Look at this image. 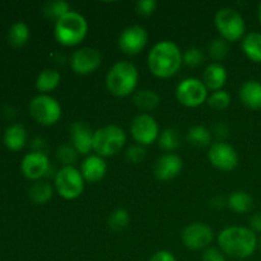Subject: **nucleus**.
<instances>
[{"mask_svg":"<svg viewBox=\"0 0 261 261\" xmlns=\"http://www.w3.org/2000/svg\"><path fill=\"white\" fill-rule=\"evenodd\" d=\"M219 250L224 255L236 260H246L259 247V239L250 227H227L218 234Z\"/></svg>","mask_w":261,"mask_h":261,"instance_id":"nucleus-1","label":"nucleus"},{"mask_svg":"<svg viewBox=\"0 0 261 261\" xmlns=\"http://www.w3.org/2000/svg\"><path fill=\"white\" fill-rule=\"evenodd\" d=\"M147 65L155 78L170 79L182 66V51L173 41H160L148 53Z\"/></svg>","mask_w":261,"mask_h":261,"instance_id":"nucleus-2","label":"nucleus"},{"mask_svg":"<svg viewBox=\"0 0 261 261\" xmlns=\"http://www.w3.org/2000/svg\"><path fill=\"white\" fill-rule=\"evenodd\" d=\"M106 88L112 96L127 97L137 92L139 70L133 63L117 61L106 74Z\"/></svg>","mask_w":261,"mask_h":261,"instance_id":"nucleus-3","label":"nucleus"},{"mask_svg":"<svg viewBox=\"0 0 261 261\" xmlns=\"http://www.w3.org/2000/svg\"><path fill=\"white\" fill-rule=\"evenodd\" d=\"M88 20L83 14L70 10L68 14L55 22L54 36L58 43L65 47L81 45L88 35Z\"/></svg>","mask_w":261,"mask_h":261,"instance_id":"nucleus-4","label":"nucleus"},{"mask_svg":"<svg viewBox=\"0 0 261 261\" xmlns=\"http://www.w3.org/2000/svg\"><path fill=\"white\" fill-rule=\"evenodd\" d=\"M126 133L117 125H106L94 130L93 152L102 158L116 155L126 144Z\"/></svg>","mask_w":261,"mask_h":261,"instance_id":"nucleus-5","label":"nucleus"},{"mask_svg":"<svg viewBox=\"0 0 261 261\" xmlns=\"http://www.w3.org/2000/svg\"><path fill=\"white\" fill-rule=\"evenodd\" d=\"M214 24L219 36L227 42H236L246 35V22L244 17L231 7H224L217 12Z\"/></svg>","mask_w":261,"mask_h":261,"instance_id":"nucleus-6","label":"nucleus"},{"mask_svg":"<svg viewBox=\"0 0 261 261\" xmlns=\"http://www.w3.org/2000/svg\"><path fill=\"white\" fill-rule=\"evenodd\" d=\"M86 181L82 176L81 170L74 166L61 167L55 173L54 188L55 191L65 200H75L83 194Z\"/></svg>","mask_w":261,"mask_h":261,"instance_id":"nucleus-7","label":"nucleus"},{"mask_svg":"<svg viewBox=\"0 0 261 261\" xmlns=\"http://www.w3.org/2000/svg\"><path fill=\"white\" fill-rule=\"evenodd\" d=\"M30 114L38 124L53 126L60 121L63 109L60 102L50 94H38L30 102Z\"/></svg>","mask_w":261,"mask_h":261,"instance_id":"nucleus-8","label":"nucleus"},{"mask_svg":"<svg viewBox=\"0 0 261 261\" xmlns=\"http://www.w3.org/2000/svg\"><path fill=\"white\" fill-rule=\"evenodd\" d=\"M208 88L201 79L185 78L176 87V98L182 106L195 109L205 103L208 99Z\"/></svg>","mask_w":261,"mask_h":261,"instance_id":"nucleus-9","label":"nucleus"},{"mask_svg":"<svg viewBox=\"0 0 261 261\" xmlns=\"http://www.w3.org/2000/svg\"><path fill=\"white\" fill-rule=\"evenodd\" d=\"M130 134L134 142L142 147H148L157 142L160 137V126L152 115L143 112L134 117L130 125Z\"/></svg>","mask_w":261,"mask_h":261,"instance_id":"nucleus-10","label":"nucleus"},{"mask_svg":"<svg viewBox=\"0 0 261 261\" xmlns=\"http://www.w3.org/2000/svg\"><path fill=\"white\" fill-rule=\"evenodd\" d=\"M181 240L185 247L193 251L206 250L211 247L214 240V232L208 224L203 222H195L185 227L181 233Z\"/></svg>","mask_w":261,"mask_h":261,"instance_id":"nucleus-11","label":"nucleus"},{"mask_svg":"<svg viewBox=\"0 0 261 261\" xmlns=\"http://www.w3.org/2000/svg\"><path fill=\"white\" fill-rule=\"evenodd\" d=\"M208 160L212 166L218 170L229 172L239 165V153L226 142L212 143L208 149Z\"/></svg>","mask_w":261,"mask_h":261,"instance_id":"nucleus-12","label":"nucleus"},{"mask_svg":"<svg viewBox=\"0 0 261 261\" xmlns=\"http://www.w3.org/2000/svg\"><path fill=\"white\" fill-rule=\"evenodd\" d=\"M148 32L144 27L138 24L129 25L119 36L117 45L124 54L129 56L138 55L148 43Z\"/></svg>","mask_w":261,"mask_h":261,"instance_id":"nucleus-13","label":"nucleus"},{"mask_svg":"<svg viewBox=\"0 0 261 261\" xmlns=\"http://www.w3.org/2000/svg\"><path fill=\"white\" fill-rule=\"evenodd\" d=\"M102 64V55L94 47H81L70 56V68L78 75L94 73Z\"/></svg>","mask_w":261,"mask_h":261,"instance_id":"nucleus-14","label":"nucleus"},{"mask_svg":"<svg viewBox=\"0 0 261 261\" xmlns=\"http://www.w3.org/2000/svg\"><path fill=\"white\" fill-rule=\"evenodd\" d=\"M20 168H22L23 175L27 178L33 181H40L43 176L50 172V160H48L46 153L32 150L23 157Z\"/></svg>","mask_w":261,"mask_h":261,"instance_id":"nucleus-15","label":"nucleus"},{"mask_svg":"<svg viewBox=\"0 0 261 261\" xmlns=\"http://www.w3.org/2000/svg\"><path fill=\"white\" fill-rule=\"evenodd\" d=\"M184 168V161L175 153L162 154L154 163L153 172L157 180L171 181L177 177Z\"/></svg>","mask_w":261,"mask_h":261,"instance_id":"nucleus-16","label":"nucleus"},{"mask_svg":"<svg viewBox=\"0 0 261 261\" xmlns=\"http://www.w3.org/2000/svg\"><path fill=\"white\" fill-rule=\"evenodd\" d=\"M94 132L83 121H75L70 126V143L82 155H89L93 150Z\"/></svg>","mask_w":261,"mask_h":261,"instance_id":"nucleus-17","label":"nucleus"},{"mask_svg":"<svg viewBox=\"0 0 261 261\" xmlns=\"http://www.w3.org/2000/svg\"><path fill=\"white\" fill-rule=\"evenodd\" d=\"M81 173L86 182H99L107 173L106 161L97 154L87 155L81 163Z\"/></svg>","mask_w":261,"mask_h":261,"instance_id":"nucleus-18","label":"nucleus"},{"mask_svg":"<svg viewBox=\"0 0 261 261\" xmlns=\"http://www.w3.org/2000/svg\"><path fill=\"white\" fill-rule=\"evenodd\" d=\"M228 74L227 69L221 63H212L205 68L203 74V83L208 91H221L226 86Z\"/></svg>","mask_w":261,"mask_h":261,"instance_id":"nucleus-19","label":"nucleus"},{"mask_svg":"<svg viewBox=\"0 0 261 261\" xmlns=\"http://www.w3.org/2000/svg\"><path fill=\"white\" fill-rule=\"evenodd\" d=\"M240 99L250 110H261V82L250 79L239 91Z\"/></svg>","mask_w":261,"mask_h":261,"instance_id":"nucleus-20","label":"nucleus"},{"mask_svg":"<svg viewBox=\"0 0 261 261\" xmlns=\"http://www.w3.org/2000/svg\"><path fill=\"white\" fill-rule=\"evenodd\" d=\"M241 47L246 58L255 64H261V33L249 32L241 41Z\"/></svg>","mask_w":261,"mask_h":261,"instance_id":"nucleus-21","label":"nucleus"},{"mask_svg":"<svg viewBox=\"0 0 261 261\" xmlns=\"http://www.w3.org/2000/svg\"><path fill=\"white\" fill-rule=\"evenodd\" d=\"M227 206L237 214L249 213L254 206V199L247 191L237 190L229 194L227 198Z\"/></svg>","mask_w":261,"mask_h":261,"instance_id":"nucleus-22","label":"nucleus"},{"mask_svg":"<svg viewBox=\"0 0 261 261\" xmlns=\"http://www.w3.org/2000/svg\"><path fill=\"white\" fill-rule=\"evenodd\" d=\"M27 142V130L20 124H12L4 133V144L10 150L22 149Z\"/></svg>","mask_w":261,"mask_h":261,"instance_id":"nucleus-23","label":"nucleus"},{"mask_svg":"<svg viewBox=\"0 0 261 261\" xmlns=\"http://www.w3.org/2000/svg\"><path fill=\"white\" fill-rule=\"evenodd\" d=\"M61 75L56 69L46 68L41 71L36 79V88L41 92V94H47L60 86Z\"/></svg>","mask_w":261,"mask_h":261,"instance_id":"nucleus-24","label":"nucleus"},{"mask_svg":"<svg viewBox=\"0 0 261 261\" xmlns=\"http://www.w3.org/2000/svg\"><path fill=\"white\" fill-rule=\"evenodd\" d=\"M54 188L51 184H48L47 181H36L32 186L30 188L28 191V195H30L31 201L36 205H43V204L48 203V201L53 199L54 195Z\"/></svg>","mask_w":261,"mask_h":261,"instance_id":"nucleus-25","label":"nucleus"},{"mask_svg":"<svg viewBox=\"0 0 261 261\" xmlns=\"http://www.w3.org/2000/svg\"><path fill=\"white\" fill-rule=\"evenodd\" d=\"M133 102L143 111H152L161 102L160 94L153 89H139L133 94Z\"/></svg>","mask_w":261,"mask_h":261,"instance_id":"nucleus-26","label":"nucleus"},{"mask_svg":"<svg viewBox=\"0 0 261 261\" xmlns=\"http://www.w3.org/2000/svg\"><path fill=\"white\" fill-rule=\"evenodd\" d=\"M186 139L194 147H211L212 139H213V133L208 127L203 126V125H195V126L189 129L188 134H186Z\"/></svg>","mask_w":261,"mask_h":261,"instance_id":"nucleus-27","label":"nucleus"},{"mask_svg":"<svg viewBox=\"0 0 261 261\" xmlns=\"http://www.w3.org/2000/svg\"><path fill=\"white\" fill-rule=\"evenodd\" d=\"M30 40V28L24 22H15L8 32V41L14 47H22Z\"/></svg>","mask_w":261,"mask_h":261,"instance_id":"nucleus-28","label":"nucleus"},{"mask_svg":"<svg viewBox=\"0 0 261 261\" xmlns=\"http://www.w3.org/2000/svg\"><path fill=\"white\" fill-rule=\"evenodd\" d=\"M158 145L161 149L166 150L168 153H172L173 150L177 149L181 144V138L180 133L173 127H168L165 129L158 137Z\"/></svg>","mask_w":261,"mask_h":261,"instance_id":"nucleus-29","label":"nucleus"},{"mask_svg":"<svg viewBox=\"0 0 261 261\" xmlns=\"http://www.w3.org/2000/svg\"><path fill=\"white\" fill-rule=\"evenodd\" d=\"M70 5L65 0H55V2H48L43 5L42 12L47 19L55 20L58 22L60 18L68 14L70 12Z\"/></svg>","mask_w":261,"mask_h":261,"instance_id":"nucleus-30","label":"nucleus"},{"mask_svg":"<svg viewBox=\"0 0 261 261\" xmlns=\"http://www.w3.org/2000/svg\"><path fill=\"white\" fill-rule=\"evenodd\" d=\"M209 56L214 60V63H219V61L224 60L229 53V42L223 40L222 37L214 38L211 41L208 46Z\"/></svg>","mask_w":261,"mask_h":261,"instance_id":"nucleus-31","label":"nucleus"},{"mask_svg":"<svg viewBox=\"0 0 261 261\" xmlns=\"http://www.w3.org/2000/svg\"><path fill=\"white\" fill-rule=\"evenodd\" d=\"M130 223V214L126 209L119 208L116 211L112 212L109 217V221H107V224H109L110 228L112 231H124Z\"/></svg>","mask_w":261,"mask_h":261,"instance_id":"nucleus-32","label":"nucleus"},{"mask_svg":"<svg viewBox=\"0 0 261 261\" xmlns=\"http://www.w3.org/2000/svg\"><path fill=\"white\" fill-rule=\"evenodd\" d=\"M206 103L214 111H224L226 109H228L229 105H231V94L228 92L223 91H216L208 97L206 99Z\"/></svg>","mask_w":261,"mask_h":261,"instance_id":"nucleus-33","label":"nucleus"},{"mask_svg":"<svg viewBox=\"0 0 261 261\" xmlns=\"http://www.w3.org/2000/svg\"><path fill=\"white\" fill-rule=\"evenodd\" d=\"M79 153L71 144H61L56 149V158L63 163V167L65 166H74V163L78 161Z\"/></svg>","mask_w":261,"mask_h":261,"instance_id":"nucleus-34","label":"nucleus"},{"mask_svg":"<svg viewBox=\"0 0 261 261\" xmlns=\"http://www.w3.org/2000/svg\"><path fill=\"white\" fill-rule=\"evenodd\" d=\"M204 59L205 56H204L203 50L195 46L186 48L182 53V64H185L189 68H198L204 63Z\"/></svg>","mask_w":261,"mask_h":261,"instance_id":"nucleus-35","label":"nucleus"},{"mask_svg":"<svg viewBox=\"0 0 261 261\" xmlns=\"http://www.w3.org/2000/svg\"><path fill=\"white\" fill-rule=\"evenodd\" d=\"M145 155H147V152H145V147H142L139 144H134L132 147H129L125 152V157H126V161L129 163H133V165H138L142 161H144Z\"/></svg>","mask_w":261,"mask_h":261,"instance_id":"nucleus-36","label":"nucleus"},{"mask_svg":"<svg viewBox=\"0 0 261 261\" xmlns=\"http://www.w3.org/2000/svg\"><path fill=\"white\" fill-rule=\"evenodd\" d=\"M158 3L155 0H139L135 5V9L139 15L143 17H149L157 10Z\"/></svg>","mask_w":261,"mask_h":261,"instance_id":"nucleus-37","label":"nucleus"},{"mask_svg":"<svg viewBox=\"0 0 261 261\" xmlns=\"http://www.w3.org/2000/svg\"><path fill=\"white\" fill-rule=\"evenodd\" d=\"M201 261H227V257L221 250L211 246L203 251Z\"/></svg>","mask_w":261,"mask_h":261,"instance_id":"nucleus-38","label":"nucleus"},{"mask_svg":"<svg viewBox=\"0 0 261 261\" xmlns=\"http://www.w3.org/2000/svg\"><path fill=\"white\" fill-rule=\"evenodd\" d=\"M149 261H177L175 255L168 250H160L150 256Z\"/></svg>","mask_w":261,"mask_h":261,"instance_id":"nucleus-39","label":"nucleus"},{"mask_svg":"<svg viewBox=\"0 0 261 261\" xmlns=\"http://www.w3.org/2000/svg\"><path fill=\"white\" fill-rule=\"evenodd\" d=\"M213 134L218 138V142H224L223 139H226L228 137V127L223 122H218L216 126L213 127Z\"/></svg>","mask_w":261,"mask_h":261,"instance_id":"nucleus-40","label":"nucleus"},{"mask_svg":"<svg viewBox=\"0 0 261 261\" xmlns=\"http://www.w3.org/2000/svg\"><path fill=\"white\" fill-rule=\"evenodd\" d=\"M250 229L255 232V233H261V212H256L250 217Z\"/></svg>","mask_w":261,"mask_h":261,"instance_id":"nucleus-41","label":"nucleus"},{"mask_svg":"<svg viewBox=\"0 0 261 261\" xmlns=\"http://www.w3.org/2000/svg\"><path fill=\"white\" fill-rule=\"evenodd\" d=\"M211 206L214 209L224 208V206H227V199L222 198V196H216V198L212 199Z\"/></svg>","mask_w":261,"mask_h":261,"instance_id":"nucleus-42","label":"nucleus"},{"mask_svg":"<svg viewBox=\"0 0 261 261\" xmlns=\"http://www.w3.org/2000/svg\"><path fill=\"white\" fill-rule=\"evenodd\" d=\"M33 148H35V152H41V153H46L45 149L47 148V145H46V142L42 139V138H36L35 140H33Z\"/></svg>","mask_w":261,"mask_h":261,"instance_id":"nucleus-43","label":"nucleus"},{"mask_svg":"<svg viewBox=\"0 0 261 261\" xmlns=\"http://www.w3.org/2000/svg\"><path fill=\"white\" fill-rule=\"evenodd\" d=\"M257 19H259V22L261 24V3L259 4V7H257Z\"/></svg>","mask_w":261,"mask_h":261,"instance_id":"nucleus-44","label":"nucleus"},{"mask_svg":"<svg viewBox=\"0 0 261 261\" xmlns=\"http://www.w3.org/2000/svg\"><path fill=\"white\" fill-rule=\"evenodd\" d=\"M259 249H260V251H261V237H260V240H259Z\"/></svg>","mask_w":261,"mask_h":261,"instance_id":"nucleus-45","label":"nucleus"},{"mask_svg":"<svg viewBox=\"0 0 261 261\" xmlns=\"http://www.w3.org/2000/svg\"><path fill=\"white\" fill-rule=\"evenodd\" d=\"M237 261H246V260H237Z\"/></svg>","mask_w":261,"mask_h":261,"instance_id":"nucleus-46","label":"nucleus"}]
</instances>
